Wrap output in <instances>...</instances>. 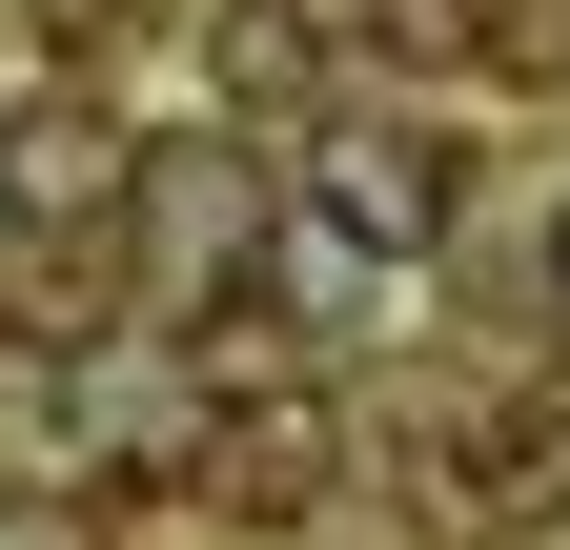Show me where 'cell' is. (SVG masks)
Returning a JSON list of instances; mask_svg holds the SVG:
<instances>
[{
	"label": "cell",
	"instance_id": "4",
	"mask_svg": "<svg viewBox=\"0 0 570 550\" xmlns=\"http://www.w3.org/2000/svg\"><path fill=\"white\" fill-rule=\"evenodd\" d=\"M0 550H82V530H61V510H0Z\"/></svg>",
	"mask_w": 570,
	"mask_h": 550
},
{
	"label": "cell",
	"instance_id": "3",
	"mask_svg": "<svg viewBox=\"0 0 570 550\" xmlns=\"http://www.w3.org/2000/svg\"><path fill=\"white\" fill-rule=\"evenodd\" d=\"M265 286L306 306V326H387V306H407V265H387V245H346V225H306V204H285V225H265Z\"/></svg>",
	"mask_w": 570,
	"mask_h": 550
},
{
	"label": "cell",
	"instance_id": "1",
	"mask_svg": "<svg viewBox=\"0 0 570 550\" xmlns=\"http://www.w3.org/2000/svg\"><path fill=\"white\" fill-rule=\"evenodd\" d=\"M306 225H346V245H428V225H449V144H428V122L407 102H346L326 122V144H306Z\"/></svg>",
	"mask_w": 570,
	"mask_h": 550
},
{
	"label": "cell",
	"instance_id": "2",
	"mask_svg": "<svg viewBox=\"0 0 570 550\" xmlns=\"http://www.w3.org/2000/svg\"><path fill=\"white\" fill-rule=\"evenodd\" d=\"M142 204V144L102 102H0V225H122Z\"/></svg>",
	"mask_w": 570,
	"mask_h": 550
},
{
	"label": "cell",
	"instance_id": "5",
	"mask_svg": "<svg viewBox=\"0 0 570 550\" xmlns=\"http://www.w3.org/2000/svg\"><path fill=\"white\" fill-rule=\"evenodd\" d=\"M550 286H570V184H550Z\"/></svg>",
	"mask_w": 570,
	"mask_h": 550
}]
</instances>
